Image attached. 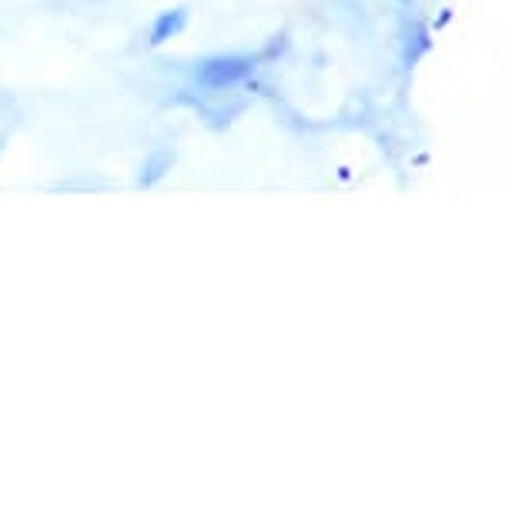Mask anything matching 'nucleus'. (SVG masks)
Instances as JSON below:
<instances>
[{"label": "nucleus", "instance_id": "7ed1b4c3", "mask_svg": "<svg viewBox=\"0 0 512 512\" xmlns=\"http://www.w3.org/2000/svg\"><path fill=\"white\" fill-rule=\"evenodd\" d=\"M164 164H171V154H168V151H158V154H154V161L148 164V175H144V178H141V181H144V185H151V181H154V178H161V175H164V171H161V168H164Z\"/></svg>", "mask_w": 512, "mask_h": 512}, {"label": "nucleus", "instance_id": "f257e3e1", "mask_svg": "<svg viewBox=\"0 0 512 512\" xmlns=\"http://www.w3.org/2000/svg\"><path fill=\"white\" fill-rule=\"evenodd\" d=\"M248 74H251V57H245V54L208 57V61L195 71L198 84H205V88H228V84L245 81Z\"/></svg>", "mask_w": 512, "mask_h": 512}, {"label": "nucleus", "instance_id": "f03ea898", "mask_svg": "<svg viewBox=\"0 0 512 512\" xmlns=\"http://www.w3.org/2000/svg\"><path fill=\"white\" fill-rule=\"evenodd\" d=\"M185 24H188L185 7H175V11L158 14V21H154V27H151V44L158 47L164 41H171V37H178L181 31H185Z\"/></svg>", "mask_w": 512, "mask_h": 512}]
</instances>
